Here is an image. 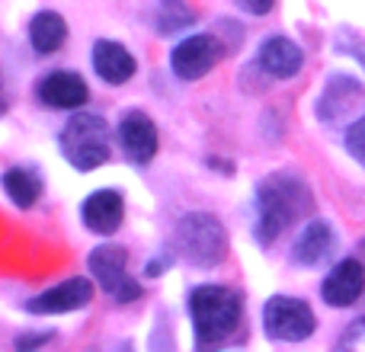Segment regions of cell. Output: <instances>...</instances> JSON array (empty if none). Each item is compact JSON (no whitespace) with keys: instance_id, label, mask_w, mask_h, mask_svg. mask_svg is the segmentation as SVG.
Segmentation results:
<instances>
[{"instance_id":"cell-22","label":"cell","mask_w":365,"mask_h":352,"mask_svg":"<svg viewBox=\"0 0 365 352\" xmlns=\"http://www.w3.org/2000/svg\"><path fill=\"white\" fill-rule=\"evenodd\" d=\"M340 349H365V317L353 321L340 336Z\"/></svg>"},{"instance_id":"cell-20","label":"cell","mask_w":365,"mask_h":352,"mask_svg":"<svg viewBox=\"0 0 365 352\" xmlns=\"http://www.w3.org/2000/svg\"><path fill=\"white\" fill-rule=\"evenodd\" d=\"M346 151L365 167V115L349 125V132H346Z\"/></svg>"},{"instance_id":"cell-14","label":"cell","mask_w":365,"mask_h":352,"mask_svg":"<svg viewBox=\"0 0 365 352\" xmlns=\"http://www.w3.org/2000/svg\"><path fill=\"white\" fill-rule=\"evenodd\" d=\"M135 58L125 45L113 42V38H100L93 45V71L103 77L106 83L119 87V83H128L135 77Z\"/></svg>"},{"instance_id":"cell-25","label":"cell","mask_w":365,"mask_h":352,"mask_svg":"<svg viewBox=\"0 0 365 352\" xmlns=\"http://www.w3.org/2000/svg\"><path fill=\"white\" fill-rule=\"evenodd\" d=\"M10 109V93H6V77H4V71H0V115Z\"/></svg>"},{"instance_id":"cell-23","label":"cell","mask_w":365,"mask_h":352,"mask_svg":"<svg viewBox=\"0 0 365 352\" xmlns=\"http://www.w3.org/2000/svg\"><path fill=\"white\" fill-rule=\"evenodd\" d=\"M272 4H276V0H237L240 10L253 13V16H266V13L272 10Z\"/></svg>"},{"instance_id":"cell-11","label":"cell","mask_w":365,"mask_h":352,"mask_svg":"<svg viewBox=\"0 0 365 352\" xmlns=\"http://www.w3.org/2000/svg\"><path fill=\"white\" fill-rule=\"evenodd\" d=\"M257 64H259V68H263L269 77H276V81H289V77H295L298 71H302L304 55H302V48H298L292 38H285V36H269L263 45H259Z\"/></svg>"},{"instance_id":"cell-16","label":"cell","mask_w":365,"mask_h":352,"mask_svg":"<svg viewBox=\"0 0 365 352\" xmlns=\"http://www.w3.org/2000/svg\"><path fill=\"white\" fill-rule=\"evenodd\" d=\"M362 100V87L353 81V77H334L324 90L321 103H317V113H321L324 122H336Z\"/></svg>"},{"instance_id":"cell-6","label":"cell","mask_w":365,"mask_h":352,"mask_svg":"<svg viewBox=\"0 0 365 352\" xmlns=\"http://www.w3.org/2000/svg\"><path fill=\"white\" fill-rule=\"evenodd\" d=\"M90 272L96 276L100 289L106 291L113 301L128 304L135 298H141V285L128 276V253L119 244H103L90 253Z\"/></svg>"},{"instance_id":"cell-8","label":"cell","mask_w":365,"mask_h":352,"mask_svg":"<svg viewBox=\"0 0 365 352\" xmlns=\"http://www.w3.org/2000/svg\"><path fill=\"white\" fill-rule=\"evenodd\" d=\"M119 145H122V154H125L132 164H138V167L151 164L154 154H158V145H160L158 125L151 122V115L138 113V109H132V113L122 115V122H119Z\"/></svg>"},{"instance_id":"cell-17","label":"cell","mask_w":365,"mask_h":352,"mask_svg":"<svg viewBox=\"0 0 365 352\" xmlns=\"http://www.w3.org/2000/svg\"><path fill=\"white\" fill-rule=\"evenodd\" d=\"M68 38V23H64L61 13L55 10H45V13H36L29 23V42L38 55H51L58 51Z\"/></svg>"},{"instance_id":"cell-13","label":"cell","mask_w":365,"mask_h":352,"mask_svg":"<svg viewBox=\"0 0 365 352\" xmlns=\"http://www.w3.org/2000/svg\"><path fill=\"white\" fill-rule=\"evenodd\" d=\"M90 96L83 77L71 74V71H58V74H48L38 81V100L51 109H77L83 106Z\"/></svg>"},{"instance_id":"cell-4","label":"cell","mask_w":365,"mask_h":352,"mask_svg":"<svg viewBox=\"0 0 365 352\" xmlns=\"http://www.w3.org/2000/svg\"><path fill=\"white\" fill-rule=\"evenodd\" d=\"M177 250L182 253V259L189 266L212 269L227 253V234L215 214H205V212L182 214L177 224Z\"/></svg>"},{"instance_id":"cell-12","label":"cell","mask_w":365,"mask_h":352,"mask_svg":"<svg viewBox=\"0 0 365 352\" xmlns=\"http://www.w3.org/2000/svg\"><path fill=\"white\" fill-rule=\"evenodd\" d=\"M83 224L96 234H115L122 224V214H125V205H122V195L115 189H96V192L87 195L81 208Z\"/></svg>"},{"instance_id":"cell-1","label":"cell","mask_w":365,"mask_h":352,"mask_svg":"<svg viewBox=\"0 0 365 352\" xmlns=\"http://www.w3.org/2000/svg\"><path fill=\"white\" fill-rule=\"evenodd\" d=\"M314 199L302 176L295 173H272L257 186V240L272 244L282 231H289L298 218L311 212Z\"/></svg>"},{"instance_id":"cell-18","label":"cell","mask_w":365,"mask_h":352,"mask_svg":"<svg viewBox=\"0 0 365 352\" xmlns=\"http://www.w3.org/2000/svg\"><path fill=\"white\" fill-rule=\"evenodd\" d=\"M4 189L19 208H29L42 195V180L32 170H26V167H13V170L4 173Z\"/></svg>"},{"instance_id":"cell-15","label":"cell","mask_w":365,"mask_h":352,"mask_svg":"<svg viewBox=\"0 0 365 352\" xmlns=\"http://www.w3.org/2000/svg\"><path fill=\"white\" fill-rule=\"evenodd\" d=\"M334 250V231L327 221H308V227L302 231V237L292 247V259L302 266H317L321 259H327V253Z\"/></svg>"},{"instance_id":"cell-2","label":"cell","mask_w":365,"mask_h":352,"mask_svg":"<svg viewBox=\"0 0 365 352\" xmlns=\"http://www.w3.org/2000/svg\"><path fill=\"white\" fill-rule=\"evenodd\" d=\"M240 301L237 291L225 289V285H199L189 295V314H192V330L199 346H215V343L227 340L240 323Z\"/></svg>"},{"instance_id":"cell-10","label":"cell","mask_w":365,"mask_h":352,"mask_svg":"<svg viewBox=\"0 0 365 352\" xmlns=\"http://www.w3.org/2000/svg\"><path fill=\"white\" fill-rule=\"evenodd\" d=\"M365 291V266L359 259H343L340 266H334L327 279L321 285V295L330 308H349L362 298Z\"/></svg>"},{"instance_id":"cell-7","label":"cell","mask_w":365,"mask_h":352,"mask_svg":"<svg viewBox=\"0 0 365 352\" xmlns=\"http://www.w3.org/2000/svg\"><path fill=\"white\" fill-rule=\"evenodd\" d=\"M221 58V45L215 42L212 32H202V36H189L177 42L170 55V68L180 81H199L212 71V64Z\"/></svg>"},{"instance_id":"cell-26","label":"cell","mask_w":365,"mask_h":352,"mask_svg":"<svg viewBox=\"0 0 365 352\" xmlns=\"http://www.w3.org/2000/svg\"><path fill=\"white\" fill-rule=\"evenodd\" d=\"M359 250H362V257H365V240H362V244H359Z\"/></svg>"},{"instance_id":"cell-19","label":"cell","mask_w":365,"mask_h":352,"mask_svg":"<svg viewBox=\"0 0 365 352\" xmlns=\"http://www.w3.org/2000/svg\"><path fill=\"white\" fill-rule=\"evenodd\" d=\"M192 10H189L182 0H160V6H158V29L160 32H180V29H186L189 23H192Z\"/></svg>"},{"instance_id":"cell-5","label":"cell","mask_w":365,"mask_h":352,"mask_svg":"<svg viewBox=\"0 0 365 352\" xmlns=\"http://www.w3.org/2000/svg\"><path fill=\"white\" fill-rule=\"evenodd\" d=\"M263 327H266V336L276 343H302L314 333L317 317L302 298L276 295L263 308Z\"/></svg>"},{"instance_id":"cell-3","label":"cell","mask_w":365,"mask_h":352,"mask_svg":"<svg viewBox=\"0 0 365 352\" xmlns=\"http://www.w3.org/2000/svg\"><path fill=\"white\" fill-rule=\"evenodd\" d=\"M61 154L74 170L90 173L109 160V125L103 115L81 113L61 128Z\"/></svg>"},{"instance_id":"cell-24","label":"cell","mask_w":365,"mask_h":352,"mask_svg":"<svg viewBox=\"0 0 365 352\" xmlns=\"http://www.w3.org/2000/svg\"><path fill=\"white\" fill-rule=\"evenodd\" d=\"M51 333H36V336H16V346L19 349H29V346H42Z\"/></svg>"},{"instance_id":"cell-21","label":"cell","mask_w":365,"mask_h":352,"mask_svg":"<svg viewBox=\"0 0 365 352\" xmlns=\"http://www.w3.org/2000/svg\"><path fill=\"white\" fill-rule=\"evenodd\" d=\"M336 48L346 51V55H353L356 61H362V64H365V38H359L356 32L343 29L340 36H336Z\"/></svg>"},{"instance_id":"cell-9","label":"cell","mask_w":365,"mask_h":352,"mask_svg":"<svg viewBox=\"0 0 365 352\" xmlns=\"http://www.w3.org/2000/svg\"><path fill=\"white\" fill-rule=\"evenodd\" d=\"M90 298H93V285L87 279H68L26 301V311L29 314H71V311L87 308Z\"/></svg>"}]
</instances>
